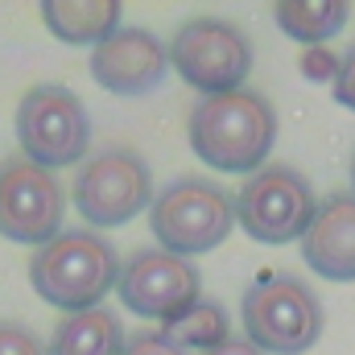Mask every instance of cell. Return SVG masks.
Returning <instances> with one entry per match:
<instances>
[{
    "mask_svg": "<svg viewBox=\"0 0 355 355\" xmlns=\"http://www.w3.org/2000/svg\"><path fill=\"white\" fill-rule=\"evenodd\" d=\"M190 149L202 166L223 174H257L268 166V153L277 145V107L261 91H223L202 95L186 116Z\"/></svg>",
    "mask_w": 355,
    "mask_h": 355,
    "instance_id": "6da1fadb",
    "label": "cell"
},
{
    "mask_svg": "<svg viewBox=\"0 0 355 355\" xmlns=\"http://www.w3.org/2000/svg\"><path fill=\"white\" fill-rule=\"evenodd\" d=\"M116 277H120V257H116L112 240L91 227L58 232L29 261L33 293L67 314L95 310L116 289Z\"/></svg>",
    "mask_w": 355,
    "mask_h": 355,
    "instance_id": "7a4b0ae2",
    "label": "cell"
},
{
    "mask_svg": "<svg viewBox=\"0 0 355 355\" xmlns=\"http://www.w3.org/2000/svg\"><path fill=\"white\" fill-rule=\"evenodd\" d=\"M149 227L157 236V248L174 257H202L219 248L236 227V194H227L211 178L182 174L162 186L149 202Z\"/></svg>",
    "mask_w": 355,
    "mask_h": 355,
    "instance_id": "3957f363",
    "label": "cell"
},
{
    "mask_svg": "<svg viewBox=\"0 0 355 355\" xmlns=\"http://www.w3.org/2000/svg\"><path fill=\"white\" fill-rule=\"evenodd\" d=\"M244 339L265 355H302L322 335V302L293 272H261L240 302Z\"/></svg>",
    "mask_w": 355,
    "mask_h": 355,
    "instance_id": "277c9868",
    "label": "cell"
},
{
    "mask_svg": "<svg viewBox=\"0 0 355 355\" xmlns=\"http://www.w3.org/2000/svg\"><path fill=\"white\" fill-rule=\"evenodd\" d=\"M17 145L42 170L79 166L91 149L87 103L62 83H37L17 103Z\"/></svg>",
    "mask_w": 355,
    "mask_h": 355,
    "instance_id": "5b68a950",
    "label": "cell"
},
{
    "mask_svg": "<svg viewBox=\"0 0 355 355\" xmlns=\"http://www.w3.org/2000/svg\"><path fill=\"white\" fill-rule=\"evenodd\" d=\"M170 71L202 95L240 91L252 71V42L223 17H190L170 37Z\"/></svg>",
    "mask_w": 355,
    "mask_h": 355,
    "instance_id": "8992f818",
    "label": "cell"
},
{
    "mask_svg": "<svg viewBox=\"0 0 355 355\" xmlns=\"http://www.w3.org/2000/svg\"><path fill=\"white\" fill-rule=\"evenodd\" d=\"M318 211L310 178L285 162H268L244 178L236 194V223L257 244H289L302 240Z\"/></svg>",
    "mask_w": 355,
    "mask_h": 355,
    "instance_id": "52a82bcc",
    "label": "cell"
},
{
    "mask_svg": "<svg viewBox=\"0 0 355 355\" xmlns=\"http://www.w3.org/2000/svg\"><path fill=\"white\" fill-rule=\"evenodd\" d=\"M71 198H75L79 215L91 223V232L95 227H120V223L137 219L141 211H149L153 170L137 149L107 145L79 166Z\"/></svg>",
    "mask_w": 355,
    "mask_h": 355,
    "instance_id": "ba28073f",
    "label": "cell"
},
{
    "mask_svg": "<svg viewBox=\"0 0 355 355\" xmlns=\"http://www.w3.org/2000/svg\"><path fill=\"white\" fill-rule=\"evenodd\" d=\"M62 215H67V194L50 170L25 157H8L0 166V236L4 240L42 248L62 232Z\"/></svg>",
    "mask_w": 355,
    "mask_h": 355,
    "instance_id": "9c48e42d",
    "label": "cell"
},
{
    "mask_svg": "<svg viewBox=\"0 0 355 355\" xmlns=\"http://www.w3.org/2000/svg\"><path fill=\"white\" fill-rule=\"evenodd\" d=\"M116 293L132 314L170 322L202 297V272L194 268V261L166 248H137L128 261H120Z\"/></svg>",
    "mask_w": 355,
    "mask_h": 355,
    "instance_id": "30bf717a",
    "label": "cell"
},
{
    "mask_svg": "<svg viewBox=\"0 0 355 355\" xmlns=\"http://www.w3.org/2000/svg\"><path fill=\"white\" fill-rule=\"evenodd\" d=\"M170 75V46L145 25H120L91 50V79L112 95H153Z\"/></svg>",
    "mask_w": 355,
    "mask_h": 355,
    "instance_id": "8fae6325",
    "label": "cell"
},
{
    "mask_svg": "<svg viewBox=\"0 0 355 355\" xmlns=\"http://www.w3.org/2000/svg\"><path fill=\"white\" fill-rule=\"evenodd\" d=\"M302 261L327 281H355V194H327L302 236Z\"/></svg>",
    "mask_w": 355,
    "mask_h": 355,
    "instance_id": "7c38bea8",
    "label": "cell"
},
{
    "mask_svg": "<svg viewBox=\"0 0 355 355\" xmlns=\"http://www.w3.org/2000/svg\"><path fill=\"white\" fill-rule=\"evenodd\" d=\"M124 339H128V331H124L120 314L107 306H95L83 314H67L54 327L46 355H120Z\"/></svg>",
    "mask_w": 355,
    "mask_h": 355,
    "instance_id": "4fadbf2b",
    "label": "cell"
},
{
    "mask_svg": "<svg viewBox=\"0 0 355 355\" xmlns=\"http://www.w3.org/2000/svg\"><path fill=\"white\" fill-rule=\"evenodd\" d=\"M120 17L124 12L116 0H50V4H42V21L58 42L91 46V50L120 29Z\"/></svg>",
    "mask_w": 355,
    "mask_h": 355,
    "instance_id": "5bb4252c",
    "label": "cell"
},
{
    "mask_svg": "<svg viewBox=\"0 0 355 355\" xmlns=\"http://www.w3.org/2000/svg\"><path fill=\"white\" fill-rule=\"evenodd\" d=\"M347 12L352 8L343 0H281L272 8L281 33L293 37V42H302L306 50L310 46H327L347 25Z\"/></svg>",
    "mask_w": 355,
    "mask_h": 355,
    "instance_id": "9a60e30c",
    "label": "cell"
},
{
    "mask_svg": "<svg viewBox=\"0 0 355 355\" xmlns=\"http://www.w3.org/2000/svg\"><path fill=\"white\" fill-rule=\"evenodd\" d=\"M162 335L182 347V352H211V347H219L227 335H232V318H227V310L219 306V302H207V297H198L194 306H186L182 314H174L170 322H162Z\"/></svg>",
    "mask_w": 355,
    "mask_h": 355,
    "instance_id": "2e32d148",
    "label": "cell"
},
{
    "mask_svg": "<svg viewBox=\"0 0 355 355\" xmlns=\"http://www.w3.org/2000/svg\"><path fill=\"white\" fill-rule=\"evenodd\" d=\"M0 355H46V343L21 322H0Z\"/></svg>",
    "mask_w": 355,
    "mask_h": 355,
    "instance_id": "e0dca14e",
    "label": "cell"
},
{
    "mask_svg": "<svg viewBox=\"0 0 355 355\" xmlns=\"http://www.w3.org/2000/svg\"><path fill=\"white\" fill-rule=\"evenodd\" d=\"M302 75H306L310 83H335V75H339V54H335L331 46H310V50L302 54Z\"/></svg>",
    "mask_w": 355,
    "mask_h": 355,
    "instance_id": "ac0fdd59",
    "label": "cell"
},
{
    "mask_svg": "<svg viewBox=\"0 0 355 355\" xmlns=\"http://www.w3.org/2000/svg\"><path fill=\"white\" fill-rule=\"evenodd\" d=\"M120 355H186L182 347H174L162 331H132L124 339V352Z\"/></svg>",
    "mask_w": 355,
    "mask_h": 355,
    "instance_id": "d6986e66",
    "label": "cell"
},
{
    "mask_svg": "<svg viewBox=\"0 0 355 355\" xmlns=\"http://www.w3.org/2000/svg\"><path fill=\"white\" fill-rule=\"evenodd\" d=\"M331 87H335V99H339L343 107H352V112H355V46L339 58V75H335V83H331Z\"/></svg>",
    "mask_w": 355,
    "mask_h": 355,
    "instance_id": "ffe728a7",
    "label": "cell"
},
{
    "mask_svg": "<svg viewBox=\"0 0 355 355\" xmlns=\"http://www.w3.org/2000/svg\"><path fill=\"white\" fill-rule=\"evenodd\" d=\"M202 355H265L257 343H248L244 335H227L219 347H211V352H202Z\"/></svg>",
    "mask_w": 355,
    "mask_h": 355,
    "instance_id": "44dd1931",
    "label": "cell"
},
{
    "mask_svg": "<svg viewBox=\"0 0 355 355\" xmlns=\"http://www.w3.org/2000/svg\"><path fill=\"white\" fill-rule=\"evenodd\" d=\"M352 186H355V153H352Z\"/></svg>",
    "mask_w": 355,
    "mask_h": 355,
    "instance_id": "7402d4cb",
    "label": "cell"
}]
</instances>
